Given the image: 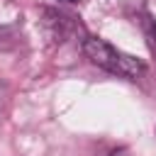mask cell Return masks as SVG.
I'll use <instances>...</instances> for the list:
<instances>
[{"label":"cell","instance_id":"3","mask_svg":"<svg viewBox=\"0 0 156 156\" xmlns=\"http://www.w3.org/2000/svg\"><path fill=\"white\" fill-rule=\"evenodd\" d=\"M63 2H78V0H63Z\"/></svg>","mask_w":156,"mask_h":156},{"label":"cell","instance_id":"1","mask_svg":"<svg viewBox=\"0 0 156 156\" xmlns=\"http://www.w3.org/2000/svg\"><path fill=\"white\" fill-rule=\"evenodd\" d=\"M83 54L100 68L115 73V76H122V78H129V80H136L144 76V63L119 49H115L112 44H107L105 39L100 37H85L83 39Z\"/></svg>","mask_w":156,"mask_h":156},{"label":"cell","instance_id":"2","mask_svg":"<svg viewBox=\"0 0 156 156\" xmlns=\"http://www.w3.org/2000/svg\"><path fill=\"white\" fill-rule=\"evenodd\" d=\"M10 46V34L5 27H0V49H7Z\"/></svg>","mask_w":156,"mask_h":156}]
</instances>
